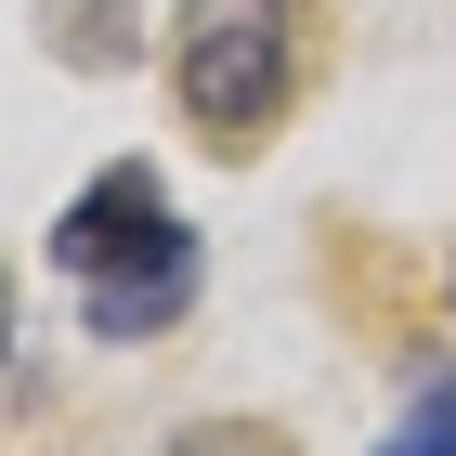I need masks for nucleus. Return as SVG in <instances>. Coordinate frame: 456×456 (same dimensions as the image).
Wrapping results in <instances>:
<instances>
[{
    "label": "nucleus",
    "instance_id": "obj_2",
    "mask_svg": "<svg viewBox=\"0 0 456 456\" xmlns=\"http://www.w3.org/2000/svg\"><path fill=\"white\" fill-rule=\"evenodd\" d=\"M170 92L209 143H261L287 118V92H300V13L287 0H183Z\"/></svg>",
    "mask_w": 456,
    "mask_h": 456
},
{
    "label": "nucleus",
    "instance_id": "obj_4",
    "mask_svg": "<svg viewBox=\"0 0 456 456\" xmlns=\"http://www.w3.org/2000/svg\"><path fill=\"white\" fill-rule=\"evenodd\" d=\"M170 456H287V444H274V430H183Z\"/></svg>",
    "mask_w": 456,
    "mask_h": 456
},
{
    "label": "nucleus",
    "instance_id": "obj_5",
    "mask_svg": "<svg viewBox=\"0 0 456 456\" xmlns=\"http://www.w3.org/2000/svg\"><path fill=\"white\" fill-rule=\"evenodd\" d=\"M0 352H13V274H0Z\"/></svg>",
    "mask_w": 456,
    "mask_h": 456
},
{
    "label": "nucleus",
    "instance_id": "obj_1",
    "mask_svg": "<svg viewBox=\"0 0 456 456\" xmlns=\"http://www.w3.org/2000/svg\"><path fill=\"white\" fill-rule=\"evenodd\" d=\"M53 261L92 287V339H157V326L196 300V235L170 222L157 170H105L53 222Z\"/></svg>",
    "mask_w": 456,
    "mask_h": 456
},
{
    "label": "nucleus",
    "instance_id": "obj_3",
    "mask_svg": "<svg viewBox=\"0 0 456 456\" xmlns=\"http://www.w3.org/2000/svg\"><path fill=\"white\" fill-rule=\"evenodd\" d=\"M391 456H456V391H430V404H418V418H404V430H391Z\"/></svg>",
    "mask_w": 456,
    "mask_h": 456
}]
</instances>
